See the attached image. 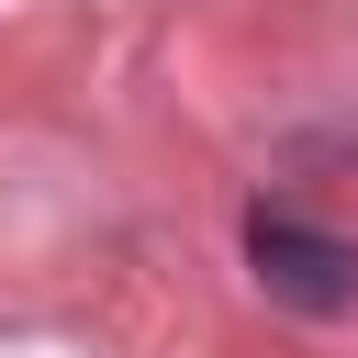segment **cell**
Wrapping results in <instances>:
<instances>
[{
    "instance_id": "cell-1",
    "label": "cell",
    "mask_w": 358,
    "mask_h": 358,
    "mask_svg": "<svg viewBox=\"0 0 358 358\" xmlns=\"http://www.w3.org/2000/svg\"><path fill=\"white\" fill-rule=\"evenodd\" d=\"M246 257H257L268 302H291V313H347L358 302V246L347 235H313L291 213H257L246 224Z\"/></svg>"
}]
</instances>
